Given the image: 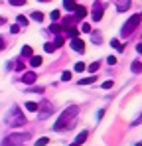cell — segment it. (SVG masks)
<instances>
[{
    "mask_svg": "<svg viewBox=\"0 0 142 146\" xmlns=\"http://www.w3.org/2000/svg\"><path fill=\"white\" fill-rule=\"evenodd\" d=\"M77 111H79V107H75V105H71V107H67L61 115H59V119L55 121V124H53V130L55 132H61V130H65L67 126H69L71 122H73V119L77 117Z\"/></svg>",
    "mask_w": 142,
    "mask_h": 146,
    "instance_id": "cell-1",
    "label": "cell"
},
{
    "mask_svg": "<svg viewBox=\"0 0 142 146\" xmlns=\"http://www.w3.org/2000/svg\"><path fill=\"white\" fill-rule=\"evenodd\" d=\"M30 140V134L28 132H22V134H10V136H6L4 140H2V146H24V142H28Z\"/></svg>",
    "mask_w": 142,
    "mask_h": 146,
    "instance_id": "cell-2",
    "label": "cell"
},
{
    "mask_svg": "<svg viewBox=\"0 0 142 146\" xmlns=\"http://www.w3.org/2000/svg\"><path fill=\"white\" fill-rule=\"evenodd\" d=\"M140 18L142 16H138V14H134V16H130V20H126L124 22V26H122V30H120V34H122V38H128L132 32H134V28L140 24Z\"/></svg>",
    "mask_w": 142,
    "mask_h": 146,
    "instance_id": "cell-3",
    "label": "cell"
},
{
    "mask_svg": "<svg viewBox=\"0 0 142 146\" xmlns=\"http://www.w3.org/2000/svg\"><path fill=\"white\" fill-rule=\"evenodd\" d=\"M24 122H26V117L18 113L16 107H14V109L8 113V117H6V124H10V126H20V124H24Z\"/></svg>",
    "mask_w": 142,
    "mask_h": 146,
    "instance_id": "cell-4",
    "label": "cell"
},
{
    "mask_svg": "<svg viewBox=\"0 0 142 146\" xmlns=\"http://www.w3.org/2000/svg\"><path fill=\"white\" fill-rule=\"evenodd\" d=\"M38 111H40V119L44 121V119H47L49 115H51V105H49V101H44L42 105H38Z\"/></svg>",
    "mask_w": 142,
    "mask_h": 146,
    "instance_id": "cell-5",
    "label": "cell"
},
{
    "mask_svg": "<svg viewBox=\"0 0 142 146\" xmlns=\"http://www.w3.org/2000/svg\"><path fill=\"white\" fill-rule=\"evenodd\" d=\"M69 46H71V49H73V51H77V53H83V51H85V42H83V40H79V38H73Z\"/></svg>",
    "mask_w": 142,
    "mask_h": 146,
    "instance_id": "cell-6",
    "label": "cell"
},
{
    "mask_svg": "<svg viewBox=\"0 0 142 146\" xmlns=\"http://www.w3.org/2000/svg\"><path fill=\"white\" fill-rule=\"evenodd\" d=\"M38 81V75H36V71H28L22 75V83H26V85H34Z\"/></svg>",
    "mask_w": 142,
    "mask_h": 146,
    "instance_id": "cell-7",
    "label": "cell"
},
{
    "mask_svg": "<svg viewBox=\"0 0 142 146\" xmlns=\"http://www.w3.org/2000/svg\"><path fill=\"white\" fill-rule=\"evenodd\" d=\"M101 18H103V4L95 2L93 4V22H99Z\"/></svg>",
    "mask_w": 142,
    "mask_h": 146,
    "instance_id": "cell-8",
    "label": "cell"
},
{
    "mask_svg": "<svg viewBox=\"0 0 142 146\" xmlns=\"http://www.w3.org/2000/svg\"><path fill=\"white\" fill-rule=\"evenodd\" d=\"M73 12H75V20H83V18L87 16V8H85V6H79V4L75 6Z\"/></svg>",
    "mask_w": 142,
    "mask_h": 146,
    "instance_id": "cell-9",
    "label": "cell"
},
{
    "mask_svg": "<svg viewBox=\"0 0 142 146\" xmlns=\"http://www.w3.org/2000/svg\"><path fill=\"white\" fill-rule=\"evenodd\" d=\"M130 8V0H118L117 2V10L118 12H126Z\"/></svg>",
    "mask_w": 142,
    "mask_h": 146,
    "instance_id": "cell-10",
    "label": "cell"
},
{
    "mask_svg": "<svg viewBox=\"0 0 142 146\" xmlns=\"http://www.w3.org/2000/svg\"><path fill=\"white\" fill-rule=\"evenodd\" d=\"M30 65H32L34 69L40 67V65H42V57H40V55H32V57H30Z\"/></svg>",
    "mask_w": 142,
    "mask_h": 146,
    "instance_id": "cell-11",
    "label": "cell"
},
{
    "mask_svg": "<svg viewBox=\"0 0 142 146\" xmlns=\"http://www.w3.org/2000/svg\"><path fill=\"white\" fill-rule=\"evenodd\" d=\"M77 6V0H63V8L65 10H75Z\"/></svg>",
    "mask_w": 142,
    "mask_h": 146,
    "instance_id": "cell-12",
    "label": "cell"
},
{
    "mask_svg": "<svg viewBox=\"0 0 142 146\" xmlns=\"http://www.w3.org/2000/svg\"><path fill=\"white\" fill-rule=\"evenodd\" d=\"M87 140V130H83V132H79L77 134V138H75V144H83Z\"/></svg>",
    "mask_w": 142,
    "mask_h": 146,
    "instance_id": "cell-13",
    "label": "cell"
},
{
    "mask_svg": "<svg viewBox=\"0 0 142 146\" xmlns=\"http://www.w3.org/2000/svg\"><path fill=\"white\" fill-rule=\"evenodd\" d=\"M130 69H132V73H142V63L140 61H134V63L130 65Z\"/></svg>",
    "mask_w": 142,
    "mask_h": 146,
    "instance_id": "cell-14",
    "label": "cell"
},
{
    "mask_svg": "<svg viewBox=\"0 0 142 146\" xmlns=\"http://www.w3.org/2000/svg\"><path fill=\"white\" fill-rule=\"evenodd\" d=\"M65 44V40H63V36H59L57 34V38H55V42H53V48H61Z\"/></svg>",
    "mask_w": 142,
    "mask_h": 146,
    "instance_id": "cell-15",
    "label": "cell"
},
{
    "mask_svg": "<svg viewBox=\"0 0 142 146\" xmlns=\"http://www.w3.org/2000/svg\"><path fill=\"white\" fill-rule=\"evenodd\" d=\"M61 30H63V28H61V26H57V24H51V26H49V34H61Z\"/></svg>",
    "mask_w": 142,
    "mask_h": 146,
    "instance_id": "cell-16",
    "label": "cell"
},
{
    "mask_svg": "<svg viewBox=\"0 0 142 146\" xmlns=\"http://www.w3.org/2000/svg\"><path fill=\"white\" fill-rule=\"evenodd\" d=\"M77 36H79V30H77V28H69V30H67V38L73 40V38H77Z\"/></svg>",
    "mask_w": 142,
    "mask_h": 146,
    "instance_id": "cell-17",
    "label": "cell"
},
{
    "mask_svg": "<svg viewBox=\"0 0 142 146\" xmlns=\"http://www.w3.org/2000/svg\"><path fill=\"white\" fill-rule=\"evenodd\" d=\"M26 109L32 111V113H38V103H32V101H30V103H26Z\"/></svg>",
    "mask_w": 142,
    "mask_h": 146,
    "instance_id": "cell-18",
    "label": "cell"
},
{
    "mask_svg": "<svg viewBox=\"0 0 142 146\" xmlns=\"http://www.w3.org/2000/svg\"><path fill=\"white\" fill-rule=\"evenodd\" d=\"M93 81H97V79H95V77H83V79H81V81H79V85H91V83H93Z\"/></svg>",
    "mask_w": 142,
    "mask_h": 146,
    "instance_id": "cell-19",
    "label": "cell"
},
{
    "mask_svg": "<svg viewBox=\"0 0 142 146\" xmlns=\"http://www.w3.org/2000/svg\"><path fill=\"white\" fill-rule=\"evenodd\" d=\"M32 20L42 22V20H44V14H42V12H32Z\"/></svg>",
    "mask_w": 142,
    "mask_h": 146,
    "instance_id": "cell-20",
    "label": "cell"
},
{
    "mask_svg": "<svg viewBox=\"0 0 142 146\" xmlns=\"http://www.w3.org/2000/svg\"><path fill=\"white\" fill-rule=\"evenodd\" d=\"M111 46H113L115 49H118V51H122V49H124V46H122L118 40H113V42H111Z\"/></svg>",
    "mask_w": 142,
    "mask_h": 146,
    "instance_id": "cell-21",
    "label": "cell"
},
{
    "mask_svg": "<svg viewBox=\"0 0 142 146\" xmlns=\"http://www.w3.org/2000/svg\"><path fill=\"white\" fill-rule=\"evenodd\" d=\"M22 55H26V57H32V48H30V46H24V48H22Z\"/></svg>",
    "mask_w": 142,
    "mask_h": 146,
    "instance_id": "cell-22",
    "label": "cell"
},
{
    "mask_svg": "<svg viewBox=\"0 0 142 146\" xmlns=\"http://www.w3.org/2000/svg\"><path fill=\"white\" fill-rule=\"evenodd\" d=\"M99 65H101L99 61H93V63L89 65V71H91V73H97V69H99Z\"/></svg>",
    "mask_w": 142,
    "mask_h": 146,
    "instance_id": "cell-23",
    "label": "cell"
},
{
    "mask_svg": "<svg viewBox=\"0 0 142 146\" xmlns=\"http://www.w3.org/2000/svg\"><path fill=\"white\" fill-rule=\"evenodd\" d=\"M85 67H87V65H85L83 61H79V63H75V71H77V73H81L83 69H85Z\"/></svg>",
    "mask_w": 142,
    "mask_h": 146,
    "instance_id": "cell-24",
    "label": "cell"
},
{
    "mask_svg": "<svg viewBox=\"0 0 142 146\" xmlns=\"http://www.w3.org/2000/svg\"><path fill=\"white\" fill-rule=\"evenodd\" d=\"M93 42L95 44H101V42H103V38L99 36V32H93Z\"/></svg>",
    "mask_w": 142,
    "mask_h": 146,
    "instance_id": "cell-25",
    "label": "cell"
},
{
    "mask_svg": "<svg viewBox=\"0 0 142 146\" xmlns=\"http://www.w3.org/2000/svg\"><path fill=\"white\" fill-rule=\"evenodd\" d=\"M59 20V10H53L51 12V22H57Z\"/></svg>",
    "mask_w": 142,
    "mask_h": 146,
    "instance_id": "cell-26",
    "label": "cell"
},
{
    "mask_svg": "<svg viewBox=\"0 0 142 146\" xmlns=\"http://www.w3.org/2000/svg\"><path fill=\"white\" fill-rule=\"evenodd\" d=\"M18 24L20 26H28V18H26V16H18Z\"/></svg>",
    "mask_w": 142,
    "mask_h": 146,
    "instance_id": "cell-27",
    "label": "cell"
},
{
    "mask_svg": "<svg viewBox=\"0 0 142 146\" xmlns=\"http://www.w3.org/2000/svg\"><path fill=\"white\" fill-rule=\"evenodd\" d=\"M10 4H12V6H24L26 0H10Z\"/></svg>",
    "mask_w": 142,
    "mask_h": 146,
    "instance_id": "cell-28",
    "label": "cell"
},
{
    "mask_svg": "<svg viewBox=\"0 0 142 146\" xmlns=\"http://www.w3.org/2000/svg\"><path fill=\"white\" fill-rule=\"evenodd\" d=\"M61 79H63V81H69L71 79V71H63L61 73Z\"/></svg>",
    "mask_w": 142,
    "mask_h": 146,
    "instance_id": "cell-29",
    "label": "cell"
},
{
    "mask_svg": "<svg viewBox=\"0 0 142 146\" xmlns=\"http://www.w3.org/2000/svg\"><path fill=\"white\" fill-rule=\"evenodd\" d=\"M47 144V138L44 136V138H40V140H36V146H46Z\"/></svg>",
    "mask_w": 142,
    "mask_h": 146,
    "instance_id": "cell-30",
    "label": "cell"
},
{
    "mask_svg": "<svg viewBox=\"0 0 142 146\" xmlns=\"http://www.w3.org/2000/svg\"><path fill=\"white\" fill-rule=\"evenodd\" d=\"M44 49H46L47 53H51V51H55V48H53V44H46V46H44Z\"/></svg>",
    "mask_w": 142,
    "mask_h": 146,
    "instance_id": "cell-31",
    "label": "cell"
},
{
    "mask_svg": "<svg viewBox=\"0 0 142 146\" xmlns=\"http://www.w3.org/2000/svg\"><path fill=\"white\" fill-rule=\"evenodd\" d=\"M107 61H109L111 65H117V57H115V55H109V57H107Z\"/></svg>",
    "mask_w": 142,
    "mask_h": 146,
    "instance_id": "cell-32",
    "label": "cell"
},
{
    "mask_svg": "<svg viewBox=\"0 0 142 146\" xmlns=\"http://www.w3.org/2000/svg\"><path fill=\"white\" fill-rule=\"evenodd\" d=\"M113 85H115V83H113V81L109 79V81H105V83H103V89H111Z\"/></svg>",
    "mask_w": 142,
    "mask_h": 146,
    "instance_id": "cell-33",
    "label": "cell"
},
{
    "mask_svg": "<svg viewBox=\"0 0 142 146\" xmlns=\"http://www.w3.org/2000/svg\"><path fill=\"white\" fill-rule=\"evenodd\" d=\"M10 32H12V34H18V32H20V24L12 26V28H10Z\"/></svg>",
    "mask_w": 142,
    "mask_h": 146,
    "instance_id": "cell-34",
    "label": "cell"
},
{
    "mask_svg": "<svg viewBox=\"0 0 142 146\" xmlns=\"http://www.w3.org/2000/svg\"><path fill=\"white\" fill-rule=\"evenodd\" d=\"M81 30H83V32H91V26L87 24V22H83V26H81Z\"/></svg>",
    "mask_w": 142,
    "mask_h": 146,
    "instance_id": "cell-35",
    "label": "cell"
},
{
    "mask_svg": "<svg viewBox=\"0 0 142 146\" xmlns=\"http://www.w3.org/2000/svg\"><path fill=\"white\" fill-rule=\"evenodd\" d=\"M140 122H142V115L138 117V119H136V121H132V124H140Z\"/></svg>",
    "mask_w": 142,
    "mask_h": 146,
    "instance_id": "cell-36",
    "label": "cell"
},
{
    "mask_svg": "<svg viewBox=\"0 0 142 146\" xmlns=\"http://www.w3.org/2000/svg\"><path fill=\"white\" fill-rule=\"evenodd\" d=\"M136 51H138V53H142V44H138V46H136Z\"/></svg>",
    "mask_w": 142,
    "mask_h": 146,
    "instance_id": "cell-37",
    "label": "cell"
},
{
    "mask_svg": "<svg viewBox=\"0 0 142 146\" xmlns=\"http://www.w3.org/2000/svg\"><path fill=\"white\" fill-rule=\"evenodd\" d=\"M0 49H4V38H0Z\"/></svg>",
    "mask_w": 142,
    "mask_h": 146,
    "instance_id": "cell-38",
    "label": "cell"
},
{
    "mask_svg": "<svg viewBox=\"0 0 142 146\" xmlns=\"http://www.w3.org/2000/svg\"><path fill=\"white\" fill-rule=\"evenodd\" d=\"M2 24H6V18H2V16H0V26Z\"/></svg>",
    "mask_w": 142,
    "mask_h": 146,
    "instance_id": "cell-39",
    "label": "cell"
},
{
    "mask_svg": "<svg viewBox=\"0 0 142 146\" xmlns=\"http://www.w3.org/2000/svg\"><path fill=\"white\" fill-rule=\"evenodd\" d=\"M38 2H49V0H38Z\"/></svg>",
    "mask_w": 142,
    "mask_h": 146,
    "instance_id": "cell-40",
    "label": "cell"
},
{
    "mask_svg": "<svg viewBox=\"0 0 142 146\" xmlns=\"http://www.w3.org/2000/svg\"><path fill=\"white\" fill-rule=\"evenodd\" d=\"M71 146H79V144H75V142H73V144H71Z\"/></svg>",
    "mask_w": 142,
    "mask_h": 146,
    "instance_id": "cell-41",
    "label": "cell"
},
{
    "mask_svg": "<svg viewBox=\"0 0 142 146\" xmlns=\"http://www.w3.org/2000/svg\"><path fill=\"white\" fill-rule=\"evenodd\" d=\"M140 16H142V14H140Z\"/></svg>",
    "mask_w": 142,
    "mask_h": 146,
    "instance_id": "cell-42",
    "label": "cell"
}]
</instances>
